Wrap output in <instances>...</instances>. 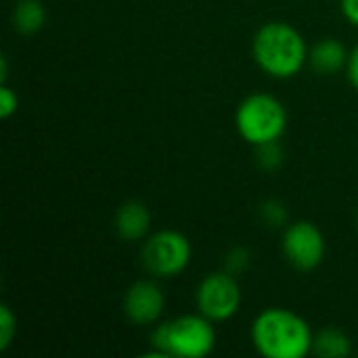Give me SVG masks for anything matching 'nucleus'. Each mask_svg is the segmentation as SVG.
Returning a JSON list of instances; mask_svg holds the SVG:
<instances>
[{
  "mask_svg": "<svg viewBox=\"0 0 358 358\" xmlns=\"http://www.w3.org/2000/svg\"><path fill=\"white\" fill-rule=\"evenodd\" d=\"M252 344L264 358H304L313 352V329L298 313L266 308L252 323Z\"/></svg>",
  "mask_w": 358,
  "mask_h": 358,
  "instance_id": "f257e3e1",
  "label": "nucleus"
},
{
  "mask_svg": "<svg viewBox=\"0 0 358 358\" xmlns=\"http://www.w3.org/2000/svg\"><path fill=\"white\" fill-rule=\"evenodd\" d=\"M252 55L258 67L277 80H289L302 71L308 63V46L304 36L289 23L271 21L264 23L254 40Z\"/></svg>",
  "mask_w": 358,
  "mask_h": 358,
  "instance_id": "f03ea898",
  "label": "nucleus"
},
{
  "mask_svg": "<svg viewBox=\"0 0 358 358\" xmlns=\"http://www.w3.org/2000/svg\"><path fill=\"white\" fill-rule=\"evenodd\" d=\"M155 357L203 358L216 348L214 321L199 315H182L162 323L151 338Z\"/></svg>",
  "mask_w": 358,
  "mask_h": 358,
  "instance_id": "7ed1b4c3",
  "label": "nucleus"
},
{
  "mask_svg": "<svg viewBox=\"0 0 358 358\" xmlns=\"http://www.w3.org/2000/svg\"><path fill=\"white\" fill-rule=\"evenodd\" d=\"M235 126L241 138L254 147L275 143L285 134L287 109L277 96L266 92H254L245 96L237 107Z\"/></svg>",
  "mask_w": 358,
  "mask_h": 358,
  "instance_id": "20e7f679",
  "label": "nucleus"
},
{
  "mask_svg": "<svg viewBox=\"0 0 358 358\" xmlns=\"http://www.w3.org/2000/svg\"><path fill=\"white\" fill-rule=\"evenodd\" d=\"M143 266L155 277H176L191 264V241L178 231H157L143 245Z\"/></svg>",
  "mask_w": 358,
  "mask_h": 358,
  "instance_id": "39448f33",
  "label": "nucleus"
},
{
  "mask_svg": "<svg viewBox=\"0 0 358 358\" xmlns=\"http://www.w3.org/2000/svg\"><path fill=\"white\" fill-rule=\"evenodd\" d=\"M195 304L197 310L214 323L233 319L241 306V289L235 275L224 271L203 277L195 292Z\"/></svg>",
  "mask_w": 358,
  "mask_h": 358,
  "instance_id": "423d86ee",
  "label": "nucleus"
},
{
  "mask_svg": "<svg viewBox=\"0 0 358 358\" xmlns=\"http://www.w3.org/2000/svg\"><path fill=\"white\" fill-rule=\"evenodd\" d=\"M287 262L298 271H313L325 258V237L321 229L308 220L289 224L281 241Z\"/></svg>",
  "mask_w": 358,
  "mask_h": 358,
  "instance_id": "0eeeda50",
  "label": "nucleus"
},
{
  "mask_svg": "<svg viewBox=\"0 0 358 358\" xmlns=\"http://www.w3.org/2000/svg\"><path fill=\"white\" fill-rule=\"evenodd\" d=\"M166 308V296L153 281H136L124 296V315L134 325L155 323Z\"/></svg>",
  "mask_w": 358,
  "mask_h": 358,
  "instance_id": "6e6552de",
  "label": "nucleus"
},
{
  "mask_svg": "<svg viewBox=\"0 0 358 358\" xmlns=\"http://www.w3.org/2000/svg\"><path fill=\"white\" fill-rule=\"evenodd\" d=\"M151 229V212L143 201H126L115 214V231L126 241H138L147 237Z\"/></svg>",
  "mask_w": 358,
  "mask_h": 358,
  "instance_id": "1a4fd4ad",
  "label": "nucleus"
},
{
  "mask_svg": "<svg viewBox=\"0 0 358 358\" xmlns=\"http://www.w3.org/2000/svg\"><path fill=\"white\" fill-rule=\"evenodd\" d=\"M348 55L350 52L346 50V46L340 40L325 38L308 50V63L315 71L329 76V73H336L340 69H346Z\"/></svg>",
  "mask_w": 358,
  "mask_h": 358,
  "instance_id": "9d476101",
  "label": "nucleus"
},
{
  "mask_svg": "<svg viewBox=\"0 0 358 358\" xmlns=\"http://www.w3.org/2000/svg\"><path fill=\"white\" fill-rule=\"evenodd\" d=\"M319 358H346L352 355L350 338L338 327H325L313 338V352Z\"/></svg>",
  "mask_w": 358,
  "mask_h": 358,
  "instance_id": "9b49d317",
  "label": "nucleus"
},
{
  "mask_svg": "<svg viewBox=\"0 0 358 358\" xmlns=\"http://www.w3.org/2000/svg\"><path fill=\"white\" fill-rule=\"evenodd\" d=\"M10 21H13V27L21 34L25 36L36 34L46 23V8L40 0H21L13 10Z\"/></svg>",
  "mask_w": 358,
  "mask_h": 358,
  "instance_id": "f8f14e48",
  "label": "nucleus"
},
{
  "mask_svg": "<svg viewBox=\"0 0 358 358\" xmlns=\"http://www.w3.org/2000/svg\"><path fill=\"white\" fill-rule=\"evenodd\" d=\"M17 336V317L10 310V306L2 304L0 306V350H8V346L13 344Z\"/></svg>",
  "mask_w": 358,
  "mask_h": 358,
  "instance_id": "ddd939ff",
  "label": "nucleus"
},
{
  "mask_svg": "<svg viewBox=\"0 0 358 358\" xmlns=\"http://www.w3.org/2000/svg\"><path fill=\"white\" fill-rule=\"evenodd\" d=\"M256 151H258V164H260L264 170H268V172L277 170V168L283 164V151H281V147H279V141L258 145Z\"/></svg>",
  "mask_w": 358,
  "mask_h": 358,
  "instance_id": "4468645a",
  "label": "nucleus"
},
{
  "mask_svg": "<svg viewBox=\"0 0 358 358\" xmlns=\"http://www.w3.org/2000/svg\"><path fill=\"white\" fill-rule=\"evenodd\" d=\"M19 109V96L13 88H8V84H0V117L8 120L13 113H17Z\"/></svg>",
  "mask_w": 358,
  "mask_h": 358,
  "instance_id": "2eb2a0df",
  "label": "nucleus"
},
{
  "mask_svg": "<svg viewBox=\"0 0 358 358\" xmlns=\"http://www.w3.org/2000/svg\"><path fill=\"white\" fill-rule=\"evenodd\" d=\"M250 252L245 250V248H235V250H231L229 252V256H227V271L231 273V275H239V273H243L248 266H250Z\"/></svg>",
  "mask_w": 358,
  "mask_h": 358,
  "instance_id": "dca6fc26",
  "label": "nucleus"
},
{
  "mask_svg": "<svg viewBox=\"0 0 358 358\" xmlns=\"http://www.w3.org/2000/svg\"><path fill=\"white\" fill-rule=\"evenodd\" d=\"M262 218H264L268 224L279 227V224H283V222H285L287 212H285V208H283L279 201H266V203L262 206Z\"/></svg>",
  "mask_w": 358,
  "mask_h": 358,
  "instance_id": "f3484780",
  "label": "nucleus"
},
{
  "mask_svg": "<svg viewBox=\"0 0 358 358\" xmlns=\"http://www.w3.org/2000/svg\"><path fill=\"white\" fill-rule=\"evenodd\" d=\"M346 76H348V82L352 84V88L358 92V44L352 48V52L348 55Z\"/></svg>",
  "mask_w": 358,
  "mask_h": 358,
  "instance_id": "a211bd4d",
  "label": "nucleus"
},
{
  "mask_svg": "<svg viewBox=\"0 0 358 358\" xmlns=\"http://www.w3.org/2000/svg\"><path fill=\"white\" fill-rule=\"evenodd\" d=\"M342 13L352 25L358 27V0H342Z\"/></svg>",
  "mask_w": 358,
  "mask_h": 358,
  "instance_id": "6ab92c4d",
  "label": "nucleus"
}]
</instances>
